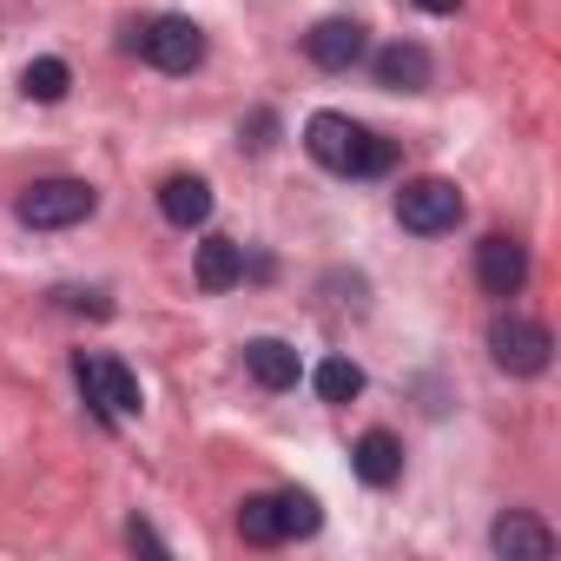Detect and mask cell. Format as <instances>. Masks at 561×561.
I'll return each mask as SVG.
<instances>
[{"mask_svg": "<svg viewBox=\"0 0 561 561\" xmlns=\"http://www.w3.org/2000/svg\"><path fill=\"white\" fill-rule=\"evenodd\" d=\"M126 541H133V548H152V554H165V541H159V528H152V522H126Z\"/></svg>", "mask_w": 561, "mask_h": 561, "instance_id": "20", "label": "cell"}, {"mask_svg": "<svg viewBox=\"0 0 561 561\" xmlns=\"http://www.w3.org/2000/svg\"><path fill=\"white\" fill-rule=\"evenodd\" d=\"M238 535H244L251 548L291 541V535H285V502H277V495H244V502H238Z\"/></svg>", "mask_w": 561, "mask_h": 561, "instance_id": "15", "label": "cell"}, {"mask_svg": "<svg viewBox=\"0 0 561 561\" xmlns=\"http://www.w3.org/2000/svg\"><path fill=\"white\" fill-rule=\"evenodd\" d=\"M67 87H73V73H67V60H54V54L27 60V73H21V93H27V100H41V106H60V100H67Z\"/></svg>", "mask_w": 561, "mask_h": 561, "instance_id": "16", "label": "cell"}, {"mask_svg": "<svg viewBox=\"0 0 561 561\" xmlns=\"http://www.w3.org/2000/svg\"><path fill=\"white\" fill-rule=\"evenodd\" d=\"M73 377H80V390H87V403H93L100 423L139 416V377L119 357H73Z\"/></svg>", "mask_w": 561, "mask_h": 561, "instance_id": "5", "label": "cell"}, {"mask_svg": "<svg viewBox=\"0 0 561 561\" xmlns=\"http://www.w3.org/2000/svg\"><path fill=\"white\" fill-rule=\"evenodd\" d=\"M133 47H139L146 67H159V73H192V67H205V34H198L185 14H159L152 27H139Z\"/></svg>", "mask_w": 561, "mask_h": 561, "instance_id": "6", "label": "cell"}, {"mask_svg": "<svg viewBox=\"0 0 561 561\" xmlns=\"http://www.w3.org/2000/svg\"><path fill=\"white\" fill-rule=\"evenodd\" d=\"M489 357H495V370H508V377H541L548 357H554V337H548V324L508 311V318L489 324Z\"/></svg>", "mask_w": 561, "mask_h": 561, "instance_id": "4", "label": "cell"}, {"mask_svg": "<svg viewBox=\"0 0 561 561\" xmlns=\"http://www.w3.org/2000/svg\"><path fill=\"white\" fill-rule=\"evenodd\" d=\"M416 8H423V14H456L462 0H416Z\"/></svg>", "mask_w": 561, "mask_h": 561, "instance_id": "21", "label": "cell"}, {"mask_svg": "<svg viewBox=\"0 0 561 561\" xmlns=\"http://www.w3.org/2000/svg\"><path fill=\"white\" fill-rule=\"evenodd\" d=\"M476 285H482L489 298H515V291L528 285V251H522V238L489 231V238L476 244Z\"/></svg>", "mask_w": 561, "mask_h": 561, "instance_id": "7", "label": "cell"}, {"mask_svg": "<svg viewBox=\"0 0 561 561\" xmlns=\"http://www.w3.org/2000/svg\"><path fill=\"white\" fill-rule=\"evenodd\" d=\"M305 152H311L324 172H337V179H383V172L397 165V146H390L383 133L344 119V113H311Z\"/></svg>", "mask_w": 561, "mask_h": 561, "instance_id": "1", "label": "cell"}, {"mask_svg": "<svg viewBox=\"0 0 561 561\" xmlns=\"http://www.w3.org/2000/svg\"><path fill=\"white\" fill-rule=\"evenodd\" d=\"M318 397H324V403H351V397H364V370H357L351 357H324V364H318Z\"/></svg>", "mask_w": 561, "mask_h": 561, "instance_id": "17", "label": "cell"}, {"mask_svg": "<svg viewBox=\"0 0 561 561\" xmlns=\"http://www.w3.org/2000/svg\"><path fill=\"white\" fill-rule=\"evenodd\" d=\"M377 80H383L390 93H423V87H430V54H423L416 41H390V47L377 54Z\"/></svg>", "mask_w": 561, "mask_h": 561, "instance_id": "13", "label": "cell"}, {"mask_svg": "<svg viewBox=\"0 0 561 561\" xmlns=\"http://www.w3.org/2000/svg\"><path fill=\"white\" fill-rule=\"evenodd\" d=\"M351 469H357V482L390 489V482L403 476V443H397L390 430H364V436H357V449H351Z\"/></svg>", "mask_w": 561, "mask_h": 561, "instance_id": "11", "label": "cell"}, {"mask_svg": "<svg viewBox=\"0 0 561 561\" xmlns=\"http://www.w3.org/2000/svg\"><path fill=\"white\" fill-rule=\"evenodd\" d=\"M244 370H251V383L257 390H298V351L285 344V337H251L244 344Z\"/></svg>", "mask_w": 561, "mask_h": 561, "instance_id": "10", "label": "cell"}, {"mask_svg": "<svg viewBox=\"0 0 561 561\" xmlns=\"http://www.w3.org/2000/svg\"><path fill=\"white\" fill-rule=\"evenodd\" d=\"M305 60L324 67V73H351V67L364 60V27H357V21H318V27L305 34Z\"/></svg>", "mask_w": 561, "mask_h": 561, "instance_id": "9", "label": "cell"}, {"mask_svg": "<svg viewBox=\"0 0 561 561\" xmlns=\"http://www.w3.org/2000/svg\"><path fill=\"white\" fill-rule=\"evenodd\" d=\"M60 305H73V311H93V318H113V305L100 298V291H54Z\"/></svg>", "mask_w": 561, "mask_h": 561, "instance_id": "19", "label": "cell"}, {"mask_svg": "<svg viewBox=\"0 0 561 561\" xmlns=\"http://www.w3.org/2000/svg\"><path fill=\"white\" fill-rule=\"evenodd\" d=\"M159 211H165V225L192 231V225H205V218H211V185H205L198 172H179V179H165V185H159Z\"/></svg>", "mask_w": 561, "mask_h": 561, "instance_id": "12", "label": "cell"}, {"mask_svg": "<svg viewBox=\"0 0 561 561\" xmlns=\"http://www.w3.org/2000/svg\"><path fill=\"white\" fill-rule=\"evenodd\" d=\"M489 548H495L502 561H548V554H554V528L535 522L528 508H508V515H495Z\"/></svg>", "mask_w": 561, "mask_h": 561, "instance_id": "8", "label": "cell"}, {"mask_svg": "<svg viewBox=\"0 0 561 561\" xmlns=\"http://www.w3.org/2000/svg\"><path fill=\"white\" fill-rule=\"evenodd\" d=\"M14 211H21V225H34V231H67V225H80V218L100 211V192H93L87 179H34Z\"/></svg>", "mask_w": 561, "mask_h": 561, "instance_id": "2", "label": "cell"}, {"mask_svg": "<svg viewBox=\"0 0 561 561\" xmlns=\"http://www.w3.org/2000/svg\"><path fill=\"white\" fill-rule=\"evenodd\" d=\"M277 502H285V535H318V502L305 495V489H285V495H277Z\"/></svg>", "mask_w": 561, "mask_h": 561, "instance_id": "18", "label": "cell"}, {"mask_svg": "<svg viewBox=\"0 0 561 561\" xmlns=\"http://www.w3.org/2000/svg\"><path fill=\"white\" fill-rule=\"evenodd\" d=\"M244 277V244H231V238H205L198 244V291H231Z\"/></svg>", "mask_w": 561, "mask_h": 561, "instance_id": "14", "label": "cell"}, {"mask_svg": "<svg viewBox=\"0 0 561 561\" xmlns=\"http://www.w3.org/2000/svg\"><path fill=\"white\" fill-rule=\"evenodd\" d=\"M397 225L416 231V238L456 231V225H462V192H456V179H410V185L397 192Z\"/></svg>", "mask_w": 561, "mask_h": 561, "instance_id": "3", "label": "cell"}]
</instances>
